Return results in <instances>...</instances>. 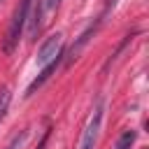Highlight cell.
<instances>
[{"instance_id":"obj_3","label":"cell","mask_w":149,"mask_h":149,"mask_svg":"<svg viewBox=\"0 0 149 149\" xmlns=\"http://www.w3.org/2000/svg\"><path fill=\"white\" fill-rule=\"evenodd\" d=\"M63 54V35L61 33H54V35H49L44 42H42V47H40V51H37V65L42 68V65H47V63H51L56 56H61Z\"/></svg>"},{"instance_id":"obj_2","label":"cell","mask_w":149,"mask_h":149,"mask_svg":"<svg viewBox=\"0 0 149 149\" xmlns=\"http://www.w3.org/2000/svg\"><path fill=\"white\" fill-rule=\"evenodd\" d=\"M102 114H105V100H98L84 133H81V140H79V147L77 149H93L95 142H98V133H100V123H102Z\"/></svg>"},{"instance_id":"obj_8","label":"cell","mask_w":149,"mask_h":149,"mask_svg":"<svg viewBox=\"0 0 149 149\" xmlns=\"http://www.w3.org/2000/svg\"><path fill=\"white\" fill-rule=\"evenodd\" d=\"M26 140H28V130H21L19 135H14V137H12V142H9L5 149H21Z\"/></svg>"},{"instance_id":"obj_11","label":"cell","mask_w":149,"mask_h":149,"mask_svg":"<svg viewBox=\"0 0 149 149\" xmlns=\"http://www.w3.org/2000/svg\"><path fill=\"white\" fill-rule=\"evenodd\" d=\"M49 133H51V130H44V135H42V140H40V144H37V149H44V147H47V140H49Z\"/></svg>"},{"instance_id":"obj_7","label":"cell","mask_w":149,"mask_h":149,"mask_svg":"<svg viewBox=\"0 0 149 149\" xmlns=\"http://www.w3.org/2000/svg\"><path fill=\"white\" fill-rule=\"evenodd\" d=\"M9 100H12V93H9V88H7V86H5V88H0V121H2V119H5V114H7Z\"/></svg>"},{"instance_id":"obj_9","label":"cell","mask_w":149,"mask_h":149,"mask_svg":"<svg viewBox=\"0 0 149 149\" xmlns=\"http://www.w3.org/2000/svg\"><path fill=\"white\" fill-rule=\"evenodd\" d=\"M42 5H44V12H51L61 5V0H42Z\"/></svg>"},{"instance_id":"obj_10","label":"cell","mask_w":149,"mask_h":149,"mask_svg":"<svg viewBox=\"0 0 149 149\" xmlns=\"http://www.w3.org/2000/svg\"><path fill=\"white\" fill-rule=\"evenodd\" d=\"M114 5H116V0H105V9H102V14H100V16H102V19H105V16H107V14H109V9H112V7H114Z\"/></svg>"},{"instance_id":"obj_5","label":"cell","mask_w":149,"mask_h":149,"mask_svg":"<svg viewBox=\"0 0 149 149\" xmlns=\"http://www.w3.org/2000/svg\"><path fill=\"white\" fill-rule=\"evenodd\" d=\"M61 56H63V54H61ZM61 56H56V58H54L51 63L42 65L40 74H37V77H35V79H33V81L28 84V88H26V93H23L26 98H30V95H33V93H35V91H37V88H40V86H42V84H44V81H47V79H49V77H51L54 72H56V68H58V63H61Z\"/></svg>"},{"instance_id":"obj_4","label":"cell","mask_w":149,"mask_h":149,"mask_svg":"<svg viewBox=\"0 0 149 149\" xmlns=\"http://www.w3.org/2000/svg\"><path fill=\"white\" fill-rule=\"evenodd\" d=\"M100 23H102V16H98V21H95V23H91V26H88V28H86V30H84L79 37H77V42H74V44L70 47V51H68V65H70L74 58H79L81 49H84V47L91 42V37L95 35V30H98V26H100Z\"/></svg>"},{"instance_id":"obj_1","label":"cell","mask_w":149,"mask_h":149,"mask_svg":"<svg viewBox=\"0 0 149 149\" xmlns=\"http://www.w3.org/2000/svg\"><path fill=\"white\" fill-rule=\"evenodd\" d=\"M30 2L33 0H19L14 14H12V21H9V28H7V35H5V42H2V51L9 56L16 47H19V40L23 35V28L28 23V14H30Z\"/></svg>"},{"instance_id":"obj_6","label":"cell","mask_w":149,"mask_h":149,"mask_svg":"<svg viewBox=\"0 0 149 149\" xmlns=\"http://www.w3.org/2000/svg\"><path fill=\"white\" fill-rule=\"evenodd\" d=\"M135 137H137V133H135L133 128L123 130V133H121V137L116 140L114 149H133V144H135Z\"/></svg>"}]
</instances>
